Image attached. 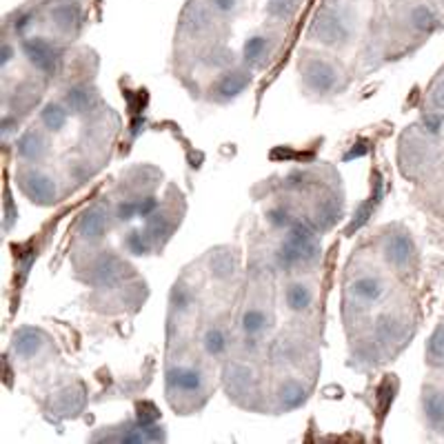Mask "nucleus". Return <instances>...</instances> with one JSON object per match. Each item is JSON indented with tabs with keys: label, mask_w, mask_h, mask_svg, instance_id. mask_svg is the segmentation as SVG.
<instances>
[{
	"label": "nucleus",
	"mask_w": 444,
	"mask_h": 444,
	"mask_svg": "<svg viewBox=\"0 0 444 444\" xmlns=\"http://www.w3.org/2000/svg\"><path fill=\"white\" fill-rule=\"evenodd\" d=\"M253 80V69L247 65H232L218 73V78L209 87V98L213 102H232L242 91H247Z\"/></svg>",
	"instance_id": "nucleus-15"
},
{
	"label": "nucleus",
	"mask_w": 444,
	"mask_h": 444,
	"mask_svg": "<svg viewBox=\"0 0 444 444\" xmlns=\"http://www.w3.org/2000/svg\"><path fill=\"white\" fill-rule=\"evenodd\" d=\"M422 418L428 431L444 436V385L442 382H426L422 387Z\"/></svg>",
	"instance_id": "nucleus-23"
},
{
	"label": "nucleus",
	"mask_w": 444,
	"mask_h": 444,
	"mask_svg": "<svg viewBox=\"0 0 444 444\" xmlns=\"http://www.w3.org/2000/svg\"><path fill=\"white\" fill-rule=\"evenodd\" d=\"M391 296L389 275L373 263H354L347 269L342 287V311L347 320H360L380 309Z\"/></svg>",
	"instance_id": "nucleus-1"
},
{
	"label": "nucleus",
	"mask_w": 444,
	"mask_h": 444,
	"mask_svg": "<svg viewBox=\"0 0 444 444\" xmlns=\"http://www.w3.org/2000/svg\"><path fill=\"white\" fill-rule=\"evenodd\" d=\"M431 209L440 218H444V180H438V187L431 193Z\"/></svg>",
	"instance_id": "nucleus-33"
},
{
	"label": "nucleus",
	"mask_w": 444,
	"mask_h": 444,
	"mask_svg": "<svg viewBox=\"0 0 444 444\" xmlns=\"http://www.w3.org/2000/svg\"><path fill=\"white\" fill-rule=\"evenodd\" d=\"M294 11H296V0H269L267 3V13L278 20L291 18Z\"/></svg>",
	"instance_id": "nucleus-31"
},
{
	"label": "nucleus",
	"mask_w": 444,
	"mask_h": 444,
	"mask_svg": "<svg viewBox=\"0 0 444 444\" xmlns=\"http://www.w3.org/2000/svg\"><path fill=\"white\" fill-rule=\"evenodd\" d=\"M198 340H200V349L205 358L220 362L229 356V351H232L234 335L227 329V325H222V320H207L200 329V338Z\"/></svg>",
	"instance_id": "nucleus-22"
},
{
	"label": "nucleus",
	"mask_w": 444,
	"mask_h": 444,
	"mask_svg": "<svg viewBox=\"0 0 444 444\" xmlns=\"http://www.w3.org/2000/svg\"><path fill=\"white\" fill-rule=\"evenodd\" d=\"M71 118V112L65 107L63 100H52V102H44L42 109L38 114V120H40V127L47 129L52 136H58L63 133L67 129V122Z\"/></svg>",
	"instance_id": "nucleus-28"
},
{
	"label": "nucleus",
	"mask_w": 444,
	"mask_h": 444,
	"mask_svg": "<svg viewBox=\"0 0 444 444\" xmlns=\"http://www.w3.org/2000/svg\"><path fill=\"white\" fill-rule=\"evenodd\" d=\"M397 20L411 40L422 42L440 27V11L426 0H409L397 11Z\"/></svg>",
	"instance_id": "nucleus-13"
},
{
	"label": "nucleus",
	"mask_w": 444,
	"mask_h": 444,
	"mask_svg": "<svg viewBox=\"0 0 444 444\" xmlns=\"http://www.w3.org/2000/svg\"><path fill=\"white\" fill-rule=\"evenodd\" d=\"M356 36V20H351V13L340 7L325 5L320 9L309 27V38L323 47L342 52L347 49Z\"/></svg>",
	"instance_id": "nucleus-8"
},
{
	"label": "nucleus",
	"mask_w": 444,
	"mask_h": 444,
	"mask_svg": "<svg viewBox=\"0 0 444 444\" xmlns=\"http://www.w3.org/2000/svg\"><path fill=\"white\" fill-rule=\"evenodd\" d=\"M378 253L382 258L385 267L400 278H413L420 269V251L418 244L413 240L409 229L402 224H391L382 229L380 242H378Z\"/></svg>",
	"instance_id": "nucleus-7"
},
{
	"label": "nucleus",
	"mask_w": 444,
	"mask_h": 444,
	"mask_svg": "<svg viewBox=\"0 0 444 444\" xmlns=\"http://www.w3.org/2000/svg\"><path fill=\"white\" fill-rule=\"evenodd\" d=\"M44 340H47V335H44L40 329H36V327H20L16 333H13V338H11V354L16 356L18 360H23V362L34 360L42 351Z\"/></svg>",
	"instance_id": "nucleus-26"
},
{
	"label": "nucleus",
	"mask_w": 444,
	"mask_h": 444,
	"mask_svg": "<svg viewBox=\"0 0 444 444\" xmlns=\"http://www.w3.org/2000/svg\"><path fill=\"white\" fill-rule=\"evenodd\" d=\"M167 400L180 413L198 411L209 397V373L200 362L176 358L167 362Z\"/></svg>",
	"instance_id": "nucleus-3"
},
{
	"label": "nucleus",
	"mask_w": 444,
	"mask_h": 444,
	"mask_svg": "<svg viewBox=\"0 0 444 444\" xmlns=\"http://www.w3.org/2000/svg\"><path fill=\"white\" fill-rule=\"evenodd\" d=\"M438 5H440V7L444 9V0H438Z\"/></svg>",
	"instance_id": "nucleus-35"
},
{
	"label": "nucleus",
	"mask_w": 444,
	"mask_h": 444,
	"mask_svg": "<svg viewBox=\"0 0 444 444\" xmlns=\"http://www.w3.org/2000/svg\"><path fill=\"white\" fill-rule=\"evenodd\" d=\"M222 385L229 400L242 409H260L267 404L263 395V378H260L256 360L227 356L222 366Z\"/></svg>",
	"instance_id": "nucleus-6"
},
{
	"label": "nucleus",
	"mask_w": 444,
	"mask_h": 444,
	"mask_svg": "<svg viewBox=\"0 0 444 444\" xmlns=\"http://www.w3.org/2000/svg\"><path fill=\"white\" fill-rule=\"evenodd\" d=\"M60 100L71 112V116H91L100 109V96L94 85L87 83H76L63 91Z\"/></svg>",
	"instance_id": "nucleus-24"
},
{
	"label": "nucleus",
	"mask_w": 444,
	"mask_h": 444,
	"mask_svg": "<svg viewBox=\"0 0 444 444\" xmlns=\"http://www.w3.org/2000/svg\"><path fill=\"white\" fill-rule=\"evenodd\" d=\"M320 253L323 247H320L318 232L304 218H298L282 232L278 247L273 251V265L289 275L307 273L320 263Z\"/></svg>",
	"instance_id": "nucleus-4"
},
{
	"label": "nucleus",
	"mask_w": 444,
	"mask_h": 444,
	"mask_svg": "<svg viewBox=\"0 0 444 444\" xmlns=\"http://www.w3.org/2000/svg\"><path fill=\"white\" fill-rule=\"evenodd\" d=\"M47 20L63 38L76 36L83 27V9L76 0H54L47 7Z\"/></svg>",
	"instance_id": "nucleus-20"
},
{
	"label": "nucleus",
	"mask_w": 444,
	"mask_h": 444,
	"mask_svg": "<svg viewBox=\"0 0 444 444\" xmlns=\"http://www.w3.org/2000/svg\"><path fill=\"white\" fill-rule=\"evenodd\" d=\"M207 5L216 11L220 18H227V16H234L240 9V0H207Z\"/></svg>",
	"instance_id": "nucleus-32"
},
{
	"label": "nucleus",
	"mask_w": 444,
	"mask_h": 444,
	"mask_svg": "<svg viewBox=\"0 0 444 444\" xmlns=\"http://www.w3.org/2000/svg\"><path fill=\"white\" fill-rule=\"evenodd\" d=\"M311 395V382L291 371H278L271 382L269 391V407L275 413H289L300 409Z\"/></svg>",
	"instance_id": "nucleus-10"
},
{
	"label": "nucleus",
	"mask_w": 444,
	"mask_h": 444,
	"mask_svg": "<svg viewBox=\"0 0 444 444\" xmlns=\"http://www.w3.org/2000/svg\"><path fill=\"white\" fill-rule=\"evenodd\" d=\"M52 133L44 127H32L27 129L16 140V158L20 162L29 164H42L52 154Z\"/></svg>",
	"instance_id": "nucleus-18"
},
{
	"label": "nucleus",
	"mask_w": 444,
	"mask_h": 444,
	"mask_svg": "<svg viewBox=\"0 0 444 444\" xmlns=\"http://www.w3.org/2000/svg\"><path fill=\"white\" fill-rule=\"evenodd\" d=\"M424 107H426L424 127L440 133V125L444 122V67L428 83L424 94Z\"/></svg>",
	"instance_id": "nucleus-25"
},
{
	"label": "nucleus",
	"mask_w": 444,
	"mask_h": 444,
	"mask_svg": "<svg viewBox=\"0 0 444 444\" xmlns=\"http://www.w3.org/2000/svg\"><path fill=\"white\" fill-rule=\"evenodd\" d=\"M114 222H116L114 207L107 203H94L80 213L78 224H76V234H78L80 240L94 244L109 234Z\"/></svg>",
	"instance_id": "nucleus-16"
},
{
	"label": "nucleus",
	"mask_w": 444,
	"mask_h": 444,
	"mask_svg": "<svg viewBox=\"0 0 444 444\" xmlns=\"http://www.w3.org/2000/svg\"><path fill=\"white\" fill-rule=\"evenodd\" d=\"M275 52H278V34L260 29L242 42V65H247L253 71L265 69L271 65Z\"/></svg>",
	"instance_id": "nucleus-17"
},
{
	"label": "nucleus",
	"mask_w": 444,
	"mask_h": 444,
	"mask_svg": "<svg viewBox=\"0 0 444 444\" xmlns=\"http://www.w3.org/2000/svg\"><path fill=\"white\" fill-rule=\"evenodd\" d=\"M131 267L125 263V260H120L114 253H100L91 260L89 265V273H87V280L94 284V287H107L112 289L116 287L120 280H125V275Z\"/></svg>",
	"instance_id": "nucleus-19"
},
{
	"label": "nucleus",
	"mask_w": 444,
	"mask_h": 444,
	"mask_svg": "<svg viewBox=\"0 0 444 444\" xmlns=\"http://www.w3.org/2000/svg\"><path fill=\"white\" fill-rule=\"evenodd\" d=\"M300 83L304 94L313 100H329L340 96L349 85L347 69L340 60L331 58L329 54L307 52L298 63Z\"/></svg>",
	"instance_id": "nucleus-5"
},
{
	"label": "nucleus",
	"mask_w": 444,
	"mask_h": 444,
	"mask_svg": "<svg viewBox=\"0 0 444 444\" xmlns=\"http://www.w3.org/2000/svg\"><path fill=\"white\" fill-rule=\"evenodd\" d=\"M318 300V291H316V282L309 278L307 273H291L287 282L282 284V304L287 313L291 316H307L313 311Z\"/></svg>",
	"instance_id": "nucleus-14"
},
{
	"label": "nucleus",
	"mask_w": 444,
	"mask_h": 444,
	"mask_svg": "<svg viewBox=\"0 0 444 444\" xmlns=\"http://www.w3.org/2000/svg\"><path fill=\"white\" fill-rule=\"evenodd\" d=\"M20 52L25 60L34 67V71L42 78H54L63 65V49L54 38H47L42 34H27L18 38Z\"/></svg>",
	"instance_id": "nucleus-11"
},
{
	"label": "nucleus",
	"mask_w": 444,
	"mask_h": 444,
	"mask_svg": "<svg viewBox=\"0 0 444 444\" xmlns=\"http://www.w3.org/2000/svg\"><path fill=\"white\" fill-rule=\"evenodd\" d=\"M238 269V253L232 247H218L207 253V271L213 280L227 282L234 278Z\"/></svg>",
	"instance_id": "nucleus-27"
},
{
	"label": "nucleus",
	"mask_w": 444,
	"mask_h": 444,
	"mask_svg": "<svg viewBox=\"0 0 444 444\" xmlns=\"http://www.w3.org/2000/svg\"><path fill=\"white\" fill-rule=\"evenodd\" d=\"M424 358L433 371H444V318L436 325L431 335H428Z\"/></svg>",
	"instance_id": "nucleus-30"
},
{
	"label": "nucleus",
	"mask_w": 444,
	"mask_h": 444,
	"mask_svg": "<svg viewBox=\"0 0 444 444\" xmlns=\"http://www.w3.org/2000/svg\"><path fill=\"white\" fill-rule=\"evenodd\" d=\"M112 431L102 433V438L96 440H107V442H158L164 440L162 426H156L149 420H127L118 426H107Z\"/></svg>",
	"instance_id": "nucleus-21"
},
{
	"label": "nucleus",
	"mask_w": 444,
	"mask_h": 444,
	"mask_svg": "<svg viewBox=\"0 0 444 444\" xmlns=\"http://www.w3.org/2000/svg\"><path fill=\"white\" fill-rule=\"evenodd\" d=\"M397 160L402 174L416 182L440 178L444 174V147L440 143V133L424 125L409 127L400 138Z\"/></svg>",
	"instance_id": "nucleus-2"
},
{
	"label": "nucleus",
	"mask_w": 444,
	"mask_h": 444,
	"mask_svg": "<svg viewBox=\"0 0 444 444\" xmlns=\"http://www.w3.org/2000/svg\"><path fill=\"white\" fill-rule=\"evenodd\" d=\"M18 47H20V44H18ZM18 47H16V42H11L9 38L3 40V69L5 71L9 69V65L13 63V60L18 58Z\"/></svg>",
	"instance_id": "nucleus-34"
},
{
	"label": "nucleus",
	"mask_w": 444,
	"mask_h": 444,
	"mask_svg": "<svg viewBox=\"0 0 444 444\" xmlns=\"http://www.w3.org/2000/svg\"><path fill=\"white\" fill-rule=\"evenodd\" d=\"M85 407V391L78 385H67L63 389H58L54 409L60 416H78L80 409Z\"/></svg>",
	"instance_id": "nucleus-29"
},
{
	"label": "nucleus",
	"mask_w": 444,
	"mask_h": 444,
	"mask_svg": "<svg viewBox=\"0 0 444 444\" xmlns=\"http://www.w3.org/2000/svg\"><path fill=\"white\" fill-rule=\"evenodd\" d=\"M275 327V313L271 298L265 296L263 291L253 294L249 300H244L238 309L236 318V329L238 333L251 335V338L267 340Z\"/></svg>",
	"instance_id": "nucleus-9"
},
{
	"label": "nucleus",
	"mask_w": 444,
	"mask_h": 444,
	"mask_svg": "<svg viewBox=\"0 0 444 444\" xmlns=\"http://www.w3.org/2000/svg\"><path fill=\"white\" fill-rule=\"evenodd\" d=\"M16 182H18L20 191L34 205L49 207V205H54L58 198H60L58 180L47 169H44L42 164L20 162V167L16 169Z\"/></svg>",
	"instance_id": "nucleus-12"
}]
</instances>
